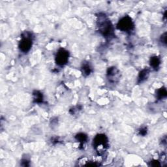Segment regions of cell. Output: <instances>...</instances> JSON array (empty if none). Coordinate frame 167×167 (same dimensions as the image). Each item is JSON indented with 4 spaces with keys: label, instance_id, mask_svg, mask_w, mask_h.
<instances>
[{
    "label": "cell",
    "instance_id": "6da1fadb",
    "mask_svg": "<svg viewBox=\"0 0 167 167\" xmlns=\"http://www.w3.org/2000/svg\"><path fill=\"white\" fill-rule=\"evenodd\" d=\"M97 22L99 31L104 37L111 38L114 36L113 25L104 14H99Z\"/></svg>",
    "mask_w": 167,
    "mask_h": 167
},
{
    "label": "cell",
    "instance_id": "7a4b0ae2",
    "mask_svg": "<svg viewBox=\"0 0 167 167\" xmlns=\"http://www.w3.org/2000/svg\"><path fill=\"white\" fill-rule=\"evenodd\" d=\"M93 148L99 154L103 153L108 146V138L104 134H99L93 138Z\"/></svg>",
    "mask_w": 167,
    "mask_h": 167
},
{
    "label": "cell",
    "instance_id": "3957f363",
    "mask_svg": "<svg viewBox=\"0 0 167 167\" xmlns=\"http://www.w3.org/2000/svg\"><path fill=\"white\" fill-rule=\"evenodd\" d=\"M32 34L28 31L24 32L22 35V39L18 44L20 51L23 53L28 52L33 45Z\"/></svg>",
    "mask_w": 167,
    "mask_h": 167
},
{
    "label": "cell",
    "instance_id": "277c9868",
    "mask_svg": "<svg viewBox=\"0 0 167 167\" xmlns=\"http://www.w3.org/2000/svg\"><path fill=\"white\" fill-rule=\"evenodd\" d=\"M116 27L121 31L130 33L135 29V24L130 16H125L119 20Z\"/></svg>",
    "mask_w": 167,
    "mask_h": 167
},
{
    "label": "cell",
    "instance_id": "5b68a950",
    "mask_svg": "<svg viewBox=\"0 0 167 167\" xmlns=\"http://www.w3.org/2000/svg\"><path fill=\"white\" fill-rule=\"evenodd\" d=\"M69 52L64 48H59L55 56V62L60 67L65 65L69 62Z\"/></svg>",
    "mask_w": 167,
    "mask_h": 167
},
{
    "label": "cell",
    "instance_id": "8992f818",
    "mask_svg": "<svg viewBox=\"0 0 167 167\" xmlns=\"http://www.w3.org/2000/svg\"><path fill=\"white\" fill-rule=\"evenodd\" d=\"M107 78L111 82H116L119 79L120 72L119 70L115 67H109L107 71Z\"/></svg>",
    "mask_w": 167,
    "mask_h": 167
},
{
    "label": "cell",
    "instance_id": "52a82bcc",
    "mask_svg": "<svg viewBox=\"0 0 167 167\" xmlns=\"http://www.w3.org/2000/svg\"><path fill=\"white\" fill-rule=\"evenodd\" d=\"M161 63V58L157 56V55H155V56H153L150 58L149 64L150 66H151V67H152V69H153L155 70L158 69L160 67Z\"/></svg>",
    "mask_w": 167,
    "mask_h": 167
},
{
    "label": "cell",
    "instance_id": "ba28073f",
    "mask_svg": "<svg viewBox=\"0 0 167 167\" xmlns=\"http://www.w3.org/2000/svg\"><path fill=\"white\" fill-rule=\"evenodd\" d=\"M149 76V70L145 69L142 70L138 76V83H142L146 81Z\"/></svg>",
    "mask_w": 167,
    "mask_h": 167
},
{
    "label": "cell",
    "instance_id": "9c48e42d",
    "mask_svg": "<svg viewBox=\"0 0 167 167\" xmlns=\"http://www.w3.org/2000/svg\"><path fill=\"white\" fill-rule=\"evenodd\" d=\"M33 101L35 103L40 104L43 102V93L39 91H34L33 93Z\"/></svg>",
    "mask_w": 167,
    "mask_h": 167
},
{
    "label": "cell",
    "instance_id": "30bf717a",
    "mask_svg": "<svg viewBox=\"0 0 167 167\" xmlns=\"http://www.w3.org/2000/svg\"><path fill=\"white\" fill-rule=\"evenodd\" d=\"M81 71L83 75H84L85 76H88L90 75L92 73V67L88 63H84L81 67Z\"/></svg>",
    "mask_w": 167,
    "mask_h": 167
},
{
    "label": "cell",
    "instance_id": "8fae6325",
    "mask_svg": "<svg viewBox=\"0 0 167 167\" xmlns=\"http://www.w3.org/2000/svg\"><path fill=\"white\" fill-rule=\"evenodd\" d=\"M75 138L78 142L80 143L81 145H83V144H84L87 142L88 137V135L85 134V133L80 132L78 133V134L75 136Z\"/></svg>",
    "mask_w": 167,
    "mask_h": 167
},
{
    "label": "cell",
    "instance_id": "7c38bea8",
    "mask_svg": "<svg viewBox=\"0 0 167 167\" xmlns=\"http://www.w3.org/2000/svg\"><path fill=\"white\" fill-rule=\"evenodd\" d=\"M167 96V92L165 88H161L157 91L156 92V97L157 99L161 100L166 98Z\"/></svg>",
    "mask_w": 167,
    "mask_h": 167
},
{
    "label": "cell",
    "instance_id": "4fadbf2b",
    "mask_svg": "<svg viewBox=\"0 0 167 167\" xmlns=\"http://www.w3.org/2000/svg\"><path fill=\"white\" fill-rule=\"evenodd\" d=\"M147 133H148V129H147V127H141V129L138 130L139 135H141L142 136L146 135Z\"/></svg>",
    "mask_w": 167,
    "mask_h": 167
},
{
    "label": "cell",
    "instance_id": "5bb4252c",
    "mask_svg": "<svg viewBox=\"0 0 167 167\" xmlns=\"http://www.w3.org/2000/svg\"><path fill=\"white\" fill-rule=\"evenodd\" d=\"M160 41H161V43L166 45V32H165L163 34H162V35L161 36Z\"/></svg>",
    "mask_w": 167,
    "mask_h": 167
},
{
    "label": "cell",
    "instance_id": "9a60e30c",
    "mask_svg": "<svg viewBox=\"0 0 167 167\" xmlns=\"http://www.w3.org/2000/svg\"><path fill=\"white\" fill-rule=\"evenodd\" d=\"M150 166H161V164H160V162L159 161H157V160H153L152 162L151 161V163H150Z\"/></svg>",
    "mask_w": 167,
    "mask_h": 167
},
{
    "label": "cell",
    "instance_id": "2e32d148",
    "mask_svg": "<svg viewBox=\"0 0 167 167\" xmlns=\"http://www.w3.org/2000/svg\"><path fill=\"white\" fill-rule=\"evenodd\" d=\"M30 161L26 159H22V165L24 166H30Z\"/></svg>",
    "mask_w": 167,
    "mask_h": 167
}]
</instances>
